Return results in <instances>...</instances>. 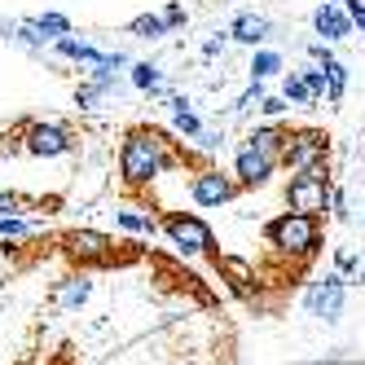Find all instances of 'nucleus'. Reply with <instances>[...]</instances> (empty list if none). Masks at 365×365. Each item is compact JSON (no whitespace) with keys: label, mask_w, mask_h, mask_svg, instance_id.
I'll use <instances>...</instances> for the list:
<instances>
[{"label":"nucleus","mask_w":365,"mask_h":365,"mask_svg":"<svg viewBox=\"0 0 365 365\" xmlns=\"http://www.w3.org/2000/svg\"><path fill=\"white\" fill-rule=\"evenodd\" d=\"M322 66H326V80H330V101H344V93H348V66L339 62V58H330Z\"/></svg>","instance_id":"nucleus-23"},{"label":"nucleus","mask_w":365,"mask_h":365,"mask_svg":"<svg viewBox=\"0 0 365 365\" xmlns=\"http://www.w3.org/2000/svg\"><path fill=\"white\" fill-rule=\"evenodd\" d=\"M88 295H93V277H84V273H75V277H66L62 286H58V308L62 312H80L84 304H88Z\"/></svg>","instance_id":"nucleus-13"},{"label":"nucleus","mask_w":365,"mask_h":365,"mask_svg":"<svg viewBox=\"0 0 365 365\" xmlns=\"http://www.w3.org/2000/svg\"><path fill=\"white\" fill-rule=\"evenodd\" d=\"M233 194H238V180L220 168H198L190 180V198L198 207H225V202H233Z\"/></svg>","instance_id":"nucleus-9"},{"label":"nucleus","mask_w":365,"mask_h":365,"mask_svg":"<svg viewBox=\"0 0 365 365\" xmlns=\"http://www.w3.org/2000/svg\"><path fill=\"white\" fill-rule=\"evenodd\" d=\"M356 282H361V286H365V264H361V273H356Z\"/></svg>","instance_id":"nucleus-33"},{"label":"nucleus","mask_w":365,"mask_h":365,"mask_svg":"<svg viewBox=\"0 0 365 365\" xmlns=\"http://www.w3.org/2000/svg\"><path fill=\"white\" fill-rule=\"evenodd\" d=\"M133 88H141V93H163V66L133 62Z\"/></svg>","instance_id":"nucleus-21"},{"label":"nucleus","mask_w":365,"mask_h":365,"mask_svg":"<svg viewBox=\"0 0 365 365\" xmlns=\"http://www.w3.org/2000/svg\"><path fill=\"white\" fill-rule=\"evenodd\" d=\"M264 97H269V93H264V80H251V84H247V93L233 101V110H251V106H259Z\"/></svg>","instance_id":"nucleus-26"},{"label":"nucleus","mask_w":365,"mask_h":365,"mask_svg":"<svg viewBox=\"0 0 365 365\" xmlns=\"http://www.w3.org/2000/svg\"><path fill=\"white\" fill-rule=\"evenodd\" d=\"M259 110H264V119H277V115L291 110V101H286V97L277 93V97H264V101H259Z\"/></svg>","instance_id":"nucleus-28"},{"label":"nucleus","mask_w":365,"mask_h":365,"mask_svg":"<svg viewBox=\"0 0 365 365\" xmlns=\"http://www.w3.org/2000/svg\"><path fill=\"white\" fill-rule=\"evenodd\" d=\"M269 36H273V22L264 14H238V18H233V27H229V40H238L247 48H259Z\"/></svg>","instance_id":"nucleus-12"},{"label":"nucleus","mask_w":365,"mask_h":365,"mask_svg":"<svg viewBox=\"0 0 365 365\" xmlns=\"http://www.w3.org/2000/svg\"><path fill=\"white\" fill-rule=\"evenodd\" d=\"M27 212V198L18 190H0V216H22Z\"/></svg>","instance_id":"nucleus-27"},{"label":"nucleus","mask_w":365,"mask_h":365,"mask_svg":"<svg viewBox=\"0 0 365 365\" xmlns=\"http://www.w3.org/2000/svg\"><path fill=\"white\" fill-rule=\"evenodd\" d=\"M361 225H365V212H361Z\"/></svg>","instance_id":"nucleus-34"},{"label":"nucleus","mask_w":365,"mask_h":365,"mask_svg":"<svg viewBox=\"0 0 365 365\" xmlns=\"http://www.w3.org/2000/svg\"><path fill=\"white\" fill-rule=\"evenodd\" d=\"M282 66L286 62H282L277 48H255V53H251V80H273Z\"/></svg>","instance_id":"nucleus-20"},{"label":"nucleus","mask_w":365,"mask_h":365,"mask_svg":"<svg viewBox=\"0 0 365 365\" xmlns=\"http://www.w3.org/2000/svg\"><path fill=\"white\" fill-rule=\"evenodd\" d=\"M163 22H168V27L176 31V27H185V22H190V14H185V5H180V0H172V5L163 9Z\"/></svg>","instance_id":"nucleus-29"},{"label":"nucleus","mask_w":365,"mask_h":365,"mask_svg":"<svg viewBox=\"0 0 365 365\" xmlns=\"http://www.w3.org/2000/svg\"><path fill=\"white\" fill-rule=\"evenodd\" d=\"M282 97L291 101V106H312V93L304 84V75L299 71H286V80H282Z\"/></svg>","instance_id":"nucleus-22"},{"label":"nucleus","mask_w":365,"mask_h":365,"mask_svg":"<svg viewBox=\"0 0 365 365\" xmlns=\"http://www.w3.org/2000/svg\"><path fill=\"white\" fill-rule=\"evenodd\" d=\"M163 233L172 238V247L185 251V255H212L216 251L212 225H207L202 216H194V212H168L163 216Z\"/></svg>","instance_id":"nucleus-5"},{"label":"nucleus","mask_w":365,"mask_h":365,"mask_svg":"<svg viewBox=\"0 0 365 365\" xmlns=\"http://www.w3.org/2000/svg\"><path fill=\"white\" fill-rule=\"evenodd\" d=\"M304 75V84H308V93H312V101H330V80H326V66H317V62H312V66H304L299 71Z\"/></svg>","instance_id":"nucleus-24"},{"label":"nucleus","mask_w":365,"mask_h":365,"mask_svg":"<svg viewBox=\"0 0 365 365\" xmlns=\"http://www.w3.org/2000/svg\"><path fill=\"white\" fill-rule=\"evenodd\" d=\"M264 242L277 255L291 259H312L322 251V220L317 216H299V212H282L264 225Z\"/></svg>","instance_id":"nucleus-2"},{"label":"nucleus","mask_w":365,"mask_h":365,"mask_svg":"<svg viewBox=\"0 0 365 365\" xmlns=\"http://www.w3.org/2000/svg\"><path fill=\"white\" fill-rule=\"evenodd\" d=\"M128 31H133L137 40H163L172 27L163 22V14H141V18H133V22H128Z\"/></svg>","instance_id":"nucleus-19"},{"label":"nucleus","mask_w":365,"mask_h":365,"mask_svg":"<svg viewBox=\"0 0 365 365\" xmlns=\"http://www.w3.org/2000/svg\"><path fill=\"white\" fill-rule=\"evenodd\" d=\"M334 264H339V273H352V269L361 273V259H356L352 251H339V255H334Z\"/></svg>","instance_id":"nucleus-30"},{"label":"nucleus","mask_w":365,"mask_h":365,"mask_svg":"<svg viewBox=\"0 0 365 365\" xmlns=\"http://www.w3.org/2000/svg\"><path fill=\"white\" fill-rule=\"evenodd\" d=\"M115 225H119V229H128V233H141V238H154V233L163 229V225L154 220V216H141V212H128V207H123V212H115Z\"/></svg>","instance_id":"nucleus-18"},{"label":"nucleus","mask_w":365,"mask_h":365,"mask_svg":"<svg viewBox=\"0 0 365 365\" xmlns=\"http://www.w3.org/2000/svg\"><path fill=\"white\" fill-rule=\"evenodd\" d=\"M22 150L36 154V159H62L75 150V137L62 123H27L22 128Z\"/></svg>","instance_id":"nucleus-7"},{"label":"nucleus","mask_w":365,"mask_h":365,"mask_svg":"<svg viewBox=\"0 0 365 365\" xmlns=\"http://www.w3.org/2000/svg\"><path fill=\"white\" fill-rule=\"evenodd\" d=\"M344 308H348V282H344V273H326V277H317L304 291V312H308V317H322L326 326H334L339 317H344Z\"/></svg>","instance_id":"nucleus-6"},{"label":"nucleus","mask_w":365,"mask_h":365,"mask_svg":"<svg viewBox=\"0 0 365 365\" xmlns=\"http://www.w3.org/2000/svg\"><path fill=\"white\" fill-rule=\"evenodd\" d=\"M312 31H317L326 44H339V40H348L356 31V22H352L344 0H322V5L312 9Z\"/></svg>","instance_id":"nucleus-10"},{"label":"nucleus","mask_w":365,"mask_h":365,"mask_svg":"<svg viewBox=\"0 0 365 365\" xmlns=\"http://www.w3.org/2000/svg\"><path fill=\"white\" fill-rule=\"evenodd\" d=\"M277 168L282 163L273 159V154H264V150H255V145L242 141L238 145V159H233V180H238V190H264Z\"/></svg>","instance_id":"nucleus-8"},{"label":"nucleus","mask_w":365,"mask_h":365,"mask_svg":"<svg viewBox=\"0 0 365 365\" xmlns=\"http://www.w3.org/2000/svg\"><path fill=\"white\" fill-rule=\"evenodd\" d=\"M180 159L172 154V141L154 128H128V137L119 145V176L128 190H145L150 180H159L168 168H176Z\"/></svg>","instance_id":"nucleus-1"},{"label":"nucleus","mask_w":365,"mask_h":365,"mask_svg":"<svg viewBox=\"0 0 365 365\" xmlns=\"http://www.w3.org/2000/svg\"><path fill=\"white\" fill-rule=\"evenodd\" d=\"M330 198H334V185H330V172L326 168L291 172V185H286V207H291V212L322 220L330 212Z\"/></svg>","instance_id":"nucleus-3"},{"label":"nucleus","mask_w":365,"mask_h":365,"mask_svg":"<svg viewBox=\"0 0 365 365\" xmlns=\"http://www.w3.org/2000/svg\"><path fill=\"white\" fill-rule=\"evenodd\" d=\"M330 163V137L322 128H291L282 150V168L286 172H308V168H326Z\"/></svg>","instance_id":"nucleus-4"},{"label":"nucleus","mask_w":365,"mask_h":365,"mask_svg":"<svg viewBox=\"0 0 365 365\" xmlns=\"http://www.w3.org/2000/svg\"><path fill=\"white\" fill-rule=\"evenodd\" d=\"M53 48H58L62 58H71V62H84V66H97L101 58H106V53H101V48H93V44H84V40H71V36L53 40Z\"/></svg>","instance_id":"nucleus-15"},{"label":"nucleus","mask_w":365,"mask_h":365,"mask_svg":"<svg viewBox=\"0 0 365 365\" xmlns=\"http://www.w3.org/2000/svg\"><path fill=\"white\" fill-rule=\"evenodd\" d=\"M216 269H220V277H229V286H233V291H238L242 299H251L255 269L247 264V259H238V255H220V259H216Z\"/></svg>","instance_id":"nucleus-14"},{"label":"nucleus","mask_w":365,"mask_h":365,"mask_svg":"<svg viewBox=\"0 0 365 365\" xmlns=\"http://www.w3.org/2000/svg\"><path fill=\"white\" fill-rule=\"evenodd\" d=\"M344 5H348V14H352V22H356V27L365 31V0H344Z\"/></svg>","instance_id":"nucleus-31"},{"label":"nucleus","mask_w":365,"mask_h":365,"mask_svg":"<svg viewBox=\"0 0 365 365\" xmlns=\"http://www.w3.org/2000/svg\"><path fill=\"white\" fill-rule=\"evenodd\" d=\"M27 22H31V27H36L44 40H62V36H71V18H66V14H31Z\"/></svg>","instance_id":"nucleus-17"},{"label":"nucleus","mask_w":365,"mask_h":365,"mask_svg":"<svg viewBox=\"0 0 365 365\" xmlns=\"http://www.w3.org/2000/svg\"><path fill=\"white\" fill-rule=\"evenodd\" d=\"M66 255L75 259H84V264H110L115 251H110V238L106 233H97V229H71L66 238H62Z\"/></svg>","instance_id":"nucleus-11"},{"label":"nucleus","mask_w":365,"mask_h":365,"mask_svg":"<svg viewBox=\"0 0 365 365\" xmlns=\"http://www.w3.org/2000/svg\"><path fill=\"white\" fill-rule=\"evenodd\" d=\"M31 229H40V225L27 220V216H0V238H22V233H31Z\"/></svg>","instance_id":"nucleus-25"},{"label":"nucleus","mask_w":365,"mask_h":365,"mask_svg":"<svg viewBox=\"0 0 365 365\" xmlns=\"http://www.w3.org/2000/svg\"><path fill=\"white\" fill-rule=\"evenodd\" d=\"M220 48H225V36H220V40H207V44H202V53H207V58H216Z\"/></svg>","instance_id":"nucleus-32"},{"label":"nucleus","mask_w":365,"mask_h":365,"mask_svg":"<svg viewBox=\"0 0 365 365\" xmlns=\"http://www.w3.org/2000/svg\"><path fill=\"white\" fill-rule=\"evenodd\" d=\"M172 128H176V133H185V137H202V119L190 110V101L185 97H172Z\"/></svg>","instance_id":"nucleus-16"}]
</instances>
